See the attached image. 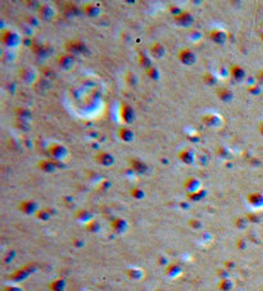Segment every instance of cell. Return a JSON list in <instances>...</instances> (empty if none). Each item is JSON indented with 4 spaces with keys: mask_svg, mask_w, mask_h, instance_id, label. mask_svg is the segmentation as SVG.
<instances>
[{
    "mask_svg": "<svg viewBox=\"0 0 263 291\" xmlns=\"http://www.w3.org/2000/svg\"><path fill=\"white\" fill-rule=\"evenodd\" d=\"M23 36L21 35L19 31L13 28H4L0 32V41L3 46L8 50H16L22 45Z\"/></svg>",
    "mask_w": 263,
    "mask_h": 291,
    "instance_id": "obj_1",
    "label": "cell"
},
{
    "mask_svg": "<svg viewBox=\"0 0 263 291\" xmlns=\"http://www.w3.org/2000/svg\"><path fill=\"white\" fill-rule=\"evenodd\" d=\"M48 153L50 158L55 162H66L69 157H71V152L64 144L61 142H51L48 146Z\"/></svg>",
    "mask_w": 263,
    "mask_h": 291,
    "instance_id": "obj_2",
    "label": "cell"
},
{
    "mask_svg": "<svg viewBox=\"0 0 263 291\" xmlns=\"http://www.w3.org/2000/svg\"><path fill=\"white\" fill-rule=\"evenodd\" d=\"M36 16L41 22L50 23L57 17V9L54 5L49 4V3H41L40 6H37L36 9Z\"/></svg>",
    "mask_w": 263,
    "mask_h": 291,
    "instance_id": "obj_3",
    "label": "cell"
},
{
    "mask_svg": "<svg viewBox=\"0 0 263 291\" xmlns=\"http://www.w3.org/2000/svg\"><path fill=\"white\" fill-rule=\"evenodd\" d=\"M18 76H19L21 81L27 86H35L36 82L38 81V78H40L38 77V72L35 68L30 67V65H24V67L21 68L18 72Z\"/></svg>",
    "mask_w": 263,
    "mask_h": 291,
    "instance_id": "obj_4",
    "label": "cell"
},
{
    "mask_svg": "<svg viewBox=\"0 0 263 291\" xmlns=\"http://www.w3.org/2000/svg\"><path fill=\"white\" fill-rule=\"evenodd\" d=\"M118 117H120V121L123 125L128 126L131 123H134L136 120V113L134 110V108L131 107L127 103H121L120 109H118Z\"/></svg>",
    "mask_w": 263,
    "mask_h": 291,
    "instance_id": "obj_5",
    "label": "cell"
},
{
    "mask_svg": "<svg viewBox=\"0 0 263 291\" xmlns=\"http://www.w3.org/2000/svg\"><path fill=\"white\" fill-rule=\"evenodd\" d=\"M173 22L181 28H190L195 23V17L189 10H181L178 14L173 16Z\"/></svg>",
    "mask_w": 263,
    "mask_h": 291,
    "instance_id": "obj_6",
    "label": "cell"
},
{
    "mask_svg": "<svg viewBox=\"0 0 263 291\" xmlns=\"http://www.w3.org/2000/svg\"><path fill=\"white\" fill-rule=\"evenodd\" d=\"M177 59H178V62H180L182 65L192 67V65H195L196 62H198V54H196L194 50H191V49L184 48V49H181V50L178 51Z\"/></svg>",
    "mask_w": 263,
    "mask_h": 291,
    "instance_id": "obj_7",
    "label": "cell"
},
{
    "mask_svg": "<svg viewBox=\"0 0 263 291\" xmlns=\"http://www.w3.org/2000/svg\"><path fill=\"white\" fill-rule=\"evenodd\" d=\"M57 64L59 65V68L66 72L72 71L76 65V57L69 53H62L57 58Z\"/></svg>",
    "mask_w": 263,
    "mask_h": 291,
    "instance_id": "obj_8",
    "label": "cell"
},
{
    "mask_svg": "<svg viewBox=\"0 0 263 291\" xmlns=\"http://www.w3.org/2000/svg\"><path fill=\"white\" fill-rule=\"evenodd\" d=\"M202 122L205 127L208 128H213V129H217V128H221L223 126V118L221 117L220 114L217 113H207L202 117Z\"/></svg>",
    "mask_w": 263,
    "mask_h": 291,
    "instance_id": "obj_9",
    "label": "cell"
},
{
    "mask_svg": "<svg viewBox=\"0 0 263 291\" xmlns=\"http://www.w3.org/2000/svg\"><path fill=\"white\" fill-rule=\"evenodd\" d=\"M82 12L83 14L87 16L89 18H99L103 14V6H101L99 3H95V1H90V3H86L82 8Z\"/></svg>",
    "mask_w": 263,
    "mask_h": 291,
    "instance_id": "obj_10",
    "label": "cell"
},
{
    "mask_svg": "<svg viewBox=\"0 0 263 291\" xmlns=\"http://www.w3.org/2000/svg\"><path fill=\"white\" fill-rule=\"evenodd\" d=\"M209 40L216 45H225L229 41V33L222 28H213L208 33Z\"/></svg>",
    "mask_w": 263,
    "mask_h": 291,
    "instance_id": "obj_11",
    "label": "cell"
},
{
    "mask_svg": "<svg viewBox=\"0 0 263 291\" xmlns=\"http://www.w3.org/2000/svg\"><path fill=\"white\" fill-rule=\"evenodd\" d=\"M64 49H66V53H69V54L77 57V55L83 54V51L86 50V46L81 40H69L66 43Z\"/></svg>",
    "mask_w": 263,
    "mask_h": 291,
    "instance_id": "obj_12",
    "label": "cell"
},
{
    "mask_svg": "<svg viewBox=\"0 0 263 291\" xmlns=\"http://www.w3.org/2000/svg\"><path fill=\"white\" fill-rule=\"evenodd\" d=\"M166 53H167L166 46H164L162 43L155 41V43L150 44L148 54L150 55V58H152L153 60H162V59L166 57Z\"/></svg>",
    "mask_w": 263,
    "mask_h": 291,
    "instance_id": "obj_13",
    "label": "cell"
},
{
    "mask_svg": "<svg viewBox=\"0 0 263 291\" xmlns=\"http://www.w3.org/2000/svg\"><path fill=\"white\" fill-rule=\"evenodd\" d=\"M95 162L99 164L101 167H113L115 164V157L113 155L112 153H108V152H99L96 153V155L94 157Z\"/></svg>",
    "mask_w": 263,
    "mask_h": 291,
    "instance_id": "obj_14",
    "label": "cell"
},
{
    "mask_svg": "<svg viewBox=\"0 0 263 291\" xmlns=\"http://www.w3.org/2000/svg\"><path fill=\"white\" fill-rule=\"evenodd\" d=\"M184 189L187 191V194H194V192H198V191L202 190L203 184L198 177L190 176L184 181Z\"/></svg>",
    "mask_w": 263,
    "mask_h": 291,
    "instance_id": "obj_15",
    "label": "cell"
},
{
    "mask_svg": "<svg viewBox=\"0 0 263 291\" xmlns=\"http://www.w3.org/2000/svg\"><path fill=\"white\" fill-rule=\"evenodd\" d=\"M117 137L123 144H131L135 140V134L128 126H122L117 131Z\"/></svg>",
    "mask_w": 263,
    "mask_h": 291,
    "instance_id": "obj_16",
    "label": "cell"
},
{
    "mask_svg": "<svg viewBox=\"0 0 263 291\" xmlns=\"http://www.w3.org/2000/svg\"><path fill=\"white\" fill-rule=\"evenodd\" d=\"M178 159H180L184 164H186V166H192V164L196 162V154L191 148H185V149L180 150V153H178Z\"/></svg>",
    "mask_w": 263,
    "mask_h": 291,
    "instance_id": "obj_17",
    "label": "cell"
},
{
    "mask_svg": "<svg viewBox=\"0 0 263 291\" xmlns=\"http://www.w3.org/2000/svg\"><path fill=\"white\" fill-rule=\"evenodd\" d=\"M229 75L234 81L241 82V81H244V78L247 77V72H245V69L241 67V65L234 64V65H231L230 69H229Z\"/></svg>",
    "mask_w": 263,
    "mask_h": 291,
    "instance_id": "obj_18",
    "label": "cell"
},
{
    "mask_svg": "<svg viewBox=\"0 0 263 291\" xmlns=\"http://www.w3.org/2000/svg\"><path fill=\"white\" fill-rule=\"evenodd\" d=\"M37 168L45 172V173H54L58 169V164L53 159H44L37 163Z\"/></svg>",
    "mask_w": 263,
    "mask_h": 291,
    "instance_id": "obj_19",
    "label": "cell"
},
{
    "mask_svg": "<svg viewBox=\"0 0 263 291\" xmlns=\"http://www.w3.org/2000/svg\"><path fill=\"white\" fill-rule=\"evenodd\" d=\"M130 167H131L132 172H136V173H146L148 172V166L140 159H136V158H132L130 159Z\"/></svg>",
    "mask_w": 263,
    "mask_h": 291,
    "instance_id": "obj_20",
    "label": "cell"
},
{
    "mask_svg": "<svg viewBox=\"0 0 263 291\" xmlns=\"http://www.w3.org/2000/svg\"><path fill=\"white\" fill-rule=\"evenodd\" d=\"M216 94L222 103H231L234 100V92L230 89H227V87H220L216 91Z\"/></svg>",
    "mask_w": 263,
    "mask_h": 291,
    "instance_id": "obj_21",
    "label": "cell"
},
{
    "mask_svg": "<svg viewBox=\"0 0 263 291\" xmlns=\"http://www.w3.org/2000/svg\"><path fill=\"white\" fill-rule=\"evenodd\" d=\"M138 62H139V65H140V67H143L144 69H145V71L154 65V60H153L152 58H150V55L146 54V53H144V51H140V53H139V55H138Z\"/></svg>",
    "mask_w": 263,
    "mask_h": 291,
    "instance_id": "obj_22",
    "label": "cell"
},
{
    "mask_svg": "<svg viewBox=\"0 0 263 291\" xmlns=\"http://www.w3.org/2000/svg\"><path fill=\"white\" fill-rule=\"evenodd\" d=\"M19 209L22 210L23 213H26V214H31V213L36 212L37 204L33 200H24L19 204Z\"/></svg>",
    "mask_w": 263,
    "mask_h": 291,
    "instance_id": "obj_23",
    "label": "cell"
},
{
    "mask_svg": "<svg viewBox=\"0 0 263 291\" xmlns=\"http://www.w3.org/2000/svg\"><path fill=\"white\" fill-rule=\"evenodd\" d=\"M22 22H24L26 24H29L30 27H32L33 30H36L38 26H40L41 21L38 19V17L36 14H24L22 18Z\"/></svg>",
    "mask_w": 263,
    "mask_h": 291,
    "instance_id": "obj_24",
    "label": "cell"
},
{
    "mask_svg": "<svg viewBox=\"0 0 263 291\" xmlns=\"http://www.w3.org/2000/svg\"><path fill=\"white\" fill-rule=\"evenodd\" d=\"M16 114L18 117V121H23V122H29L31 118H32V113L27 109V108H17L16 109Z\"/></svg>",
    "mask_w": 263,
    "mask_h": 291,
    "instance_id": "obj_25",
    "label": "cell"
},
{
    "mask_svg": "<svg viewBox=\"0 0 263 291\" xmlns=\"http://www.w3.org/2000/svg\"><path fill=\"white\" fill-rule=\"evenodd\" d=\"M112 227L114 228V231H117L118 233H123L127 230V222L122 218H117L112 222Z\"/></svg>",
    "mask_w": 263,
    "mask_h": 291,
    "instance_id": "obj_26",
    "label": "cell"
},
{
    "mask_svg": "<svg viewBox=\"0 0 263 291\" xmlns=\"http://www.w3.org/2000/svg\"><path fill=\"white\" fill-rule=\"evenodd\" d=\"M248 201L253 206H262L263 205V196H262V194L254 192V194H250L248 196Z\"/></svg>",
    "mask_w": 263,
    "mask_h": 291,
    "instance_id": "obj_27",
    "label": "cell"
},
{
    "mask_svg": "<svg viewBox=\"0 0 263 291\" xmlns=\"http://www.w3.org/2000/svg\"><path fill=\"white\" fill-rule=\"evenodd\" d=\"M145 75L148 76L149 78L152 80V81H159V80H160V71L158 69V67H155V65L150 67L149 69H146Z\"/></svg>",
    "mask_w": 263,
    "mask_h": 291,
    "instance_id": "obj_28",
    "label": "cell"
},
{
    "mask_svg": "<svg viewBox=\"0 0 263 291\" xmlns=\"http://www.w3.org/2000/svg\"><path fill=\"white\" fill-rule=\"evenodd\" d=\"M125 81L126 83L130 86V87H136L139 83V78H138V75L134 72H127L125 76Z\"/></svg>",
    "mask_w": 263,
    "mask_h": 291,
    "instance_id": "obj_29",
    "label": "cell"
},
{
    "mask_svg": "<svg viewBox=\"0 0 263 291\" xmlns=\"http://www.w3.org/2000/svg\"><path fill=\"white\" fill-rule=\"evenodd\" d=\"M203 82L205 83V85L208 86H215L217 82H218V78H217L216 75H213V73L210 72H207L203 75Z\"/></svg>",
    "mask_w": 263,
    "mask_h": 291,
    "instance_id": "obj_30",
    "label": "cell"
},
{
    "mask_svg": "<svg viewBox=\"0 0 263 291\" xmlns=\"http://www.w3.org/2000/svg\"><path fill=\"white\" fill-rule=\"evenodd\" d=\"M189 40L191 41V43H199V41L202 40L203 38V33L200 32L199 30H196V28H191L190 31H189Z\"/></svg>",
    "mask_w": 263,
    "mask_h": 291,
    "instance_id": "obj_31",
    "label": "cell"
},
{
    "mask_svg": "<svg viewBox=\"0 0 263 291\" xmlns=\"http://www.w3.org/2000/svg\"><path fill=\"white\" fill-rule=\"evenodd\" d=\"M19 32L23 37H32L35 35V30L32 27H30L29 24H26L24 22H22V27L19 28Z\"/></svg>",
    "mask_w": 263,
    "mask_h": 291,
    "instance_id": "obj_32",
    "label": "cell"
},
{
    "mask_svg": "<svg viewBox=\"0 0 263 291\" xmlns=\"http://www.w3.org/2000/svg\"><path fill=\"white\" fill-rule=\"evenodd\" d=\"M130 194H131V196L135 199H143L144 196H145V191L140 187H134V189H131Z\"/></svg>",
    "mask_w": 263,
    "mask_h": 291,
    "instance_id": "obj_33",
    "label": "cell"
},
{
    "mask_svg": "<svg viewBox=\"0 0 263 291\" xmlns=\"http://www.w3.org/2000/svg\"><path fill=\"white\" fill-rule=\"evenodd\" d=\"M204 195H205V190H204V189H202V190L198 191V192L189 194V198H191V199H199V198H202V196H204Z\"/></svg>",
    "mask_w": 263,
    "mask_h": 291,
    "instance_id": "obj_34",
    "label": "cell"
},
{
    "mask_svg": "<svg viewBox=\"0 0 263 291\" xmlns=\"http://www.w3.org/2000/svg\"><path fill=\"white\" fill-rule=\"evenodd\" d=\"M259 132H261V135L263 136V122L261 125H259Z\"/></svg>",
    "mask_w": 263,
    "mask_h": 291,
    "instance_id": "obj_35",
    "label": "cell"
}]
</instances>
